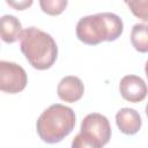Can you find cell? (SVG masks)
Returning <instances> with one entry per match:
<instances>
[{
    "instance_id": "cell-10",
    "label": "cell",
    "mask_w": 148,
    "mask_h": 148,
    "mask_svg": "<svg viewBox=\"0 0 148 148\" xmlns=\"http://www.w3.org/2000/svg\"><path fill=\"white\" fill-rule=\"evenodd\" d=\"M131 43L139 52H148V23H136L131 31Z\"/></svg>"
},
{
    "instance_id": "cell-1",
    "label": "cell",
    "mask_w": 148,
    "mask_h": 148,
    "mask_svg": "<svg viewBox=\"0 0 148 148\" xmlns=\"http://www.w3.org/2000/svg\"><path fill=\"white\" fill-rule=\"evenodd\" d=\"M124 30L121 18L113 13H98L88 15L76 24L77 38L88 45L116 40Z\"/></svg>"
},
{
    "instance_id": "cell-15",
    "label": "cell",
    "mask_w": 148,
    "mask_h": 148,
    "mask_svg": "<svg viewBox=\"0 0 148 148\" xmlns=\"http://www.w3.org/2000/svg\"><path fill=\"white\" fill-rule=\"evenodd\" d=\"M146 114H147V117H148V103H147V105H146Z\"/></svg>"
},
{
    "instance_id": "cell-7",
    "label": "cell",
    "mask_w": 148,
    "mask_h": 148,
    "mask_svg": "<svg viewBox=\"0 0 148 148\" xmlns=\"http://www.w3.org/2000/svg\"><path fill=\"white\" fill-rule=\"evenodd\" d=\"M57 92L60 99L68 103H74L82 97L84 87L77 76L68 75L60 80L57 87Z\"/></svg>"
},
{
    "instance_id": "cell-13",
    "label": "cell",
    "mask_w": 148,
    "mask_h": 148,
    "mask_svg": "<svg viewBox=\"0 0 148 148\" xmlns=\"http://www.w3.org/2000/svg\"><path fill=\"white\" fill-rule=\"evenodd\" d=\"M34 0H6V2L16 10H24L32 5Z\"/></svg>"
},
{
    "instance_id": "cell-12",
    "label": "cell",
    "mask_w": 148,
    "mask_h": 148,
    "mask_svg": "<svg viewBox=\"0 0 148 148\" xmlns=\"http://www.w3.org/2000/svg\"><path fill=\"white\" fill-rule=\"evenodd\" d=\"M131 12L138 18L148 21V0H124Z\"/></svg>"
},
{
    "instance_id": "cell-5",
    "label": "cell",
    "mask_w": 148,
    "mask_h": 148,
    "mask_svg": "<svg viewBox=\"0 0 148 148\" xmlns=\"http://www.w3.org/2000/svg\"><path fill=\"white\" fill-rule=\"evenodd\" d=\"M28 83L25 71L15 62L0 61V89L7 94L22 91Z\"/></svg>"
},
{
    "instance_id": "cell-2",
    "label": "cell",
    "mask_w": 148,
    "mask_h": 148,
    "mask_svg": "<svg viewBox=\"0 0 148 148\" xmlns=\"http://www.w3.org/2000/svg\"><path fill=\"white\" fill-rule=\"evenodd\" d=\"M20 40L21 51L34 68L47 69L57 60L58 46L53 37L47 32L30 27L22 31Z\"/></svg>"
},
{
    "instance_id": "cell-14",
    "label": "cell",
    "mask_w": 148,
    "mask_h": 148,
    "mask_svg": "<svg viewBox=\"0 0 148 148\" xmlns=\"http://www.w3.org/2000/svg\"><path fill=\"white\" fill-rule=\"evenodd\" d=\"M145 72H146V75H147V77H148V60H147L146 66H145Z\"/></svg>"
},
{
    "instance_id": "cell-6",
    "label": "cell",
    "mask_w": 148,
    "mask_h": 148,
    "mask_svg": "<svg viewBox=\"0 0 148 148\" xmlns=\"http://www.w3.org/2000/svg\"><path fill=\"white\" fill-rule=\"evenodd\" d=\"M119 91L124 99L136 103L145 99L148 92V87L140 76L126 75L120 80Z\"/></svg>"
},
{
    "instance_id": "cell-9",
    "label": "cell",
    "mask_w": 148,
    "mask_h": 148,
    "mask_svg": "<svg viewBox=\"0 0 148 148\" xmlns=\"http://www.w3.org/2000/svg\"><path fill=\"white\" fill-rule=\"evenodd\" d=\"M22 34L21 22L13 15H3L1 17V38L6 43L16 42Z\"/></svg>"
},
{
    "instance_id": "cell-3",
    "label": "cell",
    "mask_w": 148,
    "mask_h": 148,
    "mask_svg": "<svg viewBox=\"0 0 148 148\" xmlns=\"http://www.w3.org/2000/svg\"><path fill=\"white\" fill-rule=\"evenodd\" d=\"M75 126L74 111L62 104H52L39 116L36 130L46 143H57L65 139Z\"/></svg>"
},
{
    "instance_id": "cell-8",
    "label": "cell",
    "mask_w": 148,
    "mask_h": 148,
    "mask_svg": "<svg viewBox=\"0 0 148 148\" xmlns=\"http://www.w3.org/2000/svg\"><path fill=\"white\" fill-rule=\"evenodd\" d=\"M116 123L120 132L127 135H133L141 128L142 121L140 114L131 108H123L116 114Z\"/></svg>"
},
{
    "instance_id": "cell-11",
    "label": "cell",
    "mask_w": 148,
    "mask_h": 148,
    "mask_svg": "<svg viewBox=\"0 0 148 148\" xmlns=\"http://www.w3.org/2000/svg\"><path fill=\"white\" fill-rule=\"evenodd\" d=\"M67 0H39V6L47 15H59L67 7Z\"/></svg>"
},
{
    "instance_id": "cell-4",
    "label": "cell",
    "mask_w": 148,
    "mask_h": 148,
    "mask_svg": "<svg viewBox=\"0 0 148 148\" xmlns=\"http://www.w3.org/2000/svg\"><path fill=\"white\" fill-rule=\"evenodd\" d=\"M111 138V126L108 118L101 113L87 114L82 123L80 133L72 142L73 148H101Z\"/></svg>"
}]
</instances>
